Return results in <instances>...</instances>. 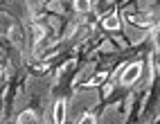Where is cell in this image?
<instances>
[{
	"instance_id": "cell-1",
	"label": "cell",
	"mask_w": 160,
	"mask_h": 124,
	"mask_svg": "<svg viewBox=\"0 0 160 124\" xmlns=\"http://www.w3.org/2000/svg\"><path fill=\"white\" fill-rule=\"evenodd\" d=\"M140 75H142V63H131L129 68H126L124 72H122V86H131V84H135L138 79H140Z\"/></svg>"
},
{
	"instance_id": "cell-2",
	"label": "cell",
	"mask_w": 160,
	"mask_h": 124,
	"mask_svg": "<svg viewBox=\"0 0 160 124\" xmlns=\"http://www.w3.org/2000/svg\"><path fill=\"white\" fill-rule=\"evenodd\" d=\"M52 120H54L57 124L66 122V99H59L54 104V115H52Z\"/></svg>"
},
{
	"instance_id": "cell-3",
	"label": "cell",
	"mask_w": 160,
	"mask_h": 124,
	"mask_svg": "<svg viewBox=\"0 0 160 124\" xmlns=\"http://www.w3.org/2000/svg\"><path fill=\"white\" fill-rule=\"evenodd\" d=\"M38 117H36V113L34 111H23V113H20V115L16 117V122L18 124H27V122H36Z\"/></svg>"
},
{
	"instance_id": "cell-4",
	"label": "cell",
	"mask_w": 160,
	"mask_h": 124,
	"mask_svg": "<svg viewBox=\"0 0 160 124\" xmlns=\"http://www.w3.org/2000/svg\"><path fill=\"white\" fill-rule=\"evenodd\" d=\"M120 18H117V14H111L108 18H104V27L106 29H120Z\"/></svg>"
},
{
	"instance_id": "cell-5",
	"label": "cell",
	"mask_w": 160,
	"mask_h": 124,
	"mask_svg": "<svg viewBox=\"0 0 160 124\" xmlns=\"http://www.w3.org/2000/svg\"><path fill=\"white\" fill-rule=\"evenodd\" d=\"M74 9H77L79 14L90 12V0H74Z\"/></svg>"
},
{
	"instance_id": "cell-6",
	"label": "cell",
	"mask_w": 160,
	"mask_h": 124,
	"mask_svg": "<svg viewBox=\"0 0 160 124\" xmlns=\"http://www.w3.org/2000/svg\"><path fill=\"white\" fill-rule=\"evenodd\" d=\"M104 79H106V72H99V75H97V77H92L88 84H90V86H97V84H102Z\"/></svg>"
},
{
	"instance_id": "cell-7",
	"label": "cell",
	"mask_w": 160,
	"mask_h": 124,
	"mask_svg": "<svg viewBox=\"0 0 160 124\" xmlns=\"http://www.w3.org/2000/svg\"><path fill=\"white\" fill-rule=\"evenodd\" d=\"M79 122H88V124H92V122H95V115L86 113V115H81V120H79Z\"/></svg>"
},
{
	"instance_id": "cell-8",
	"label": "cell",
	"mask_w": 160,
	"mask_h": 124,
	"mask_svg": "<svg viewBox=\"0 0 160 124\" xmlns=\"http://www.w3.org/2000/svg\"><path fill=\"white\" fill-rule=\"evenodd\" d=\"M153 66H156V70H160V50H156V54H153Z\"/></svg>"
},
{
	"instance_id": "cell-9",
	"label": "cell",
	"mask_w": 160,
	"mask_h": 124,
	"mask_svg": "<svg viewBox=\"0 0 160 124\" xmlns=\"http://www.w3.org/2000/svg\"><path fill=\"white\" fill-rule=\"evenodd\" d=\"M133 23H138V25H149V18H131Z\"/></svg>"
},
{
	"instance_id": "cell-10",
	"label": "cell",
	"mask_w": 160,
	"mask_h": 124,
	"mask_svg": "<svg viewBox=\"0 0 160 124\" xmlns=\"http://www.w3.org/2000/svg\"><path fill=\"white\" fill-rule=\"evenodd\" d=\"M41 2H43V0H27V5H29V7H38Z\"/></svg>"
},
{
	"instance_id": "cell-11",
	"label": "cell",
	"mask_w": 160,
	"mask_h": 124,
	"mask_svg": "<svg viewBox=\"0 0 160 124\" xmlns=\"http://www.w3.org/2000/svg\"><path fill=\"white\" fill-rule=\"evenodd\" d=\"M156 45H158V50H160V25H158V29H156Z\"/></svg>"
}]
</instances>
